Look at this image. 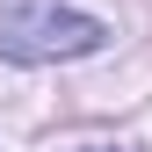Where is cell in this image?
<instances>
[{
    "label": "cell",
    "instance_id": "6da1fadb",
    "mask_svg": "<svg viewBox=\"0 0 152 152\" xmlns=\"http://www.w3.org/2000/svg\"><path fill=\"white\" fill-rule=\"evenodd\" d=\"M109 29L65 0H0V58L15 65H58V58H94Z\"/></svg>",
    "mask_w": 152,
    "mask_h": 152
}]
</instances>
